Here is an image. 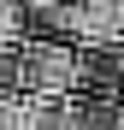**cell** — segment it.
Listing matches in <instances>:
<instances>
[{
  "mask_svg": "<svg viewBox=\"0 0 124 130\" xmlns=\"http://www.w3.org/2000/svg\"><path fill=\"white\" fill-rule=\"evenodd\" d=\"M6 89H24V95H41V101L83 89V59L59 36H30L6 53Z\"/></svg>",
  "mask_w": 124,
  "mask_h": 130,
  "instance_id": "6da1fadb",
  "label": "cell"
}]
</instances>
